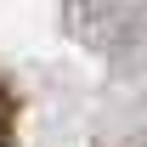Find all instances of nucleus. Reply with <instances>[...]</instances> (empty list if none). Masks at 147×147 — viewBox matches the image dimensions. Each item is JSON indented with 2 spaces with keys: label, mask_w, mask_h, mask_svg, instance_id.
<instances>
[]
</instances>
